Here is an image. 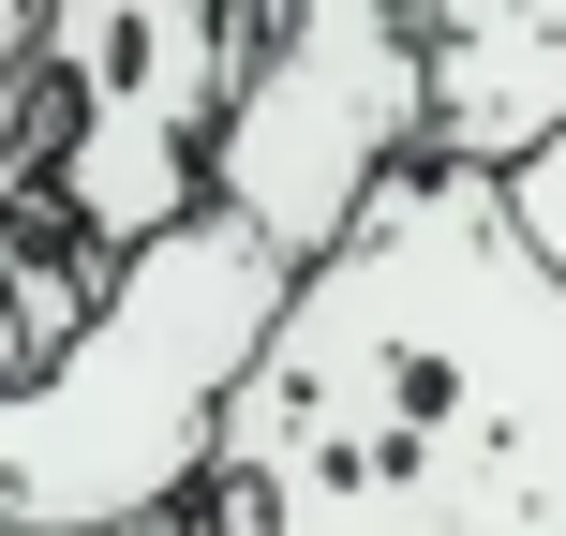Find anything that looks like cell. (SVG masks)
I'll list each match as a JSON object with an SVG mask.
<instances>
[{
	"label": "cell",
	"mask_w": 566,
	"mask_h": 536,
	"mask_svg": "<svg viewBox=\"0 0 566 536\" xmlns=\"http://www.w3.org/2000/svg\"><path fill=\"white\" fill-rule=\"evenodd\" d=\"M418 165H432L418 15L402 0H313V15H269L254 75L209 135V209L239 239H269L283 269H328Z\"/></svg>",
	"instance_id": "obj_3"
},
{
	"label": "cell",
	"mask_w": 566,
	"mask_h": 536,
	"mask_svg": "<svg viewBox=\"0 0 566 536\" xmlns=\"http://www.w3.org/2000/svg\"><path fill=\"white\" fill-rule=\"evenodd\" d=\"M269 15H195V0H105V15H45V224L90 269H135L149 239H179L209 209V135H224L239 75H254Z\"/></svg>",
	"instance_id": "obj_4"
},
{
	"label": "cell",
	"mask_w": 566,
	"mask_h": 536,
	"mask_svg": "<svg viewBox=\"0 0 566 536\" xmlns=\"http://www.w3.org/2000/svg\"><path fill=\"white\" fill-rule=\"evenodd\" d=\"M224 536H566V283L492 179L418 165L224 418Z\"/></svg>",
	"instance_id": "obj_1"
},
{
	"label": "cell",
	"mask_w": 566,
	"mask_h": 536,
	"mask_svg": "<svg viewBox=\"0 0 566 536\" xmlns=\"http://www.w3.org/2000/svg\"><path fill=\"white\" fill-rule=\"evenodd\" d=\"M0 45H30V15H0Z\"/></svg>",
	"instance_id": "obj_8"
},
{
	"label": "cell",
	"mask_w": 566,
	"mask_h": 536,
	"mask_svg": "<svg viewBox=\"0 0 566 536\" xmlns=\"http://www.w3.org/2000/svg\"><path fill=\"white\" fill-rule=\"evenodd\" d=\"M30 30H45V15H30ZM45 135H60V105H45V60H30V45H0V254H15L30 195H45Z\"/></svg>",
	"instance_id": "obj_6"
},
{
	"label": "cell",
	"mask_w": 566,
	"mask_h": 536,
	"mask_svg": "<svg viewBox=\"0 0 566 536\" xmlns=\"http://www.w3.org/2000/svg\"><path fill=\"white\" fill-rule=\"evenodd\" d=\"M418 75H432V165L507 195L522 165L566 149V0H432Z\"/></svg>",
	"instance_id": "obj_5"
},
{
	"label": "cell",
	"mask_w": 566,
	"mask_h": 536,
	"mask_svg": "<svg viewBox=\"0 0 566 536\" xmlns=\"http://www.w3.org/2000/svg\"><path fill=\"white\" fill-rule=\"evenodd\" d=\"M283 298L298 269L224 209L149 239L90 298V328L30 388H0V536H165L179 507H209L224 418L283 343Z\"/></svg>",
	"instance_id": "obj_2"
},
{
	"label": "cell",
	"mask_w": 566,
	"mask_h": 536,
	"mask_svg": "<svg viewBox=\"0 0 566 536\" xmlns=\"http://www.w3.org/2000/svg\"><path fill=\"white\" fill-rule=\"evenodd\" d=\"M507 224L537 239V269L566 283V149H552V165H522V179H507Z\"/></svg>",
	"instance_id": "obj_7"
}]
</instances>
